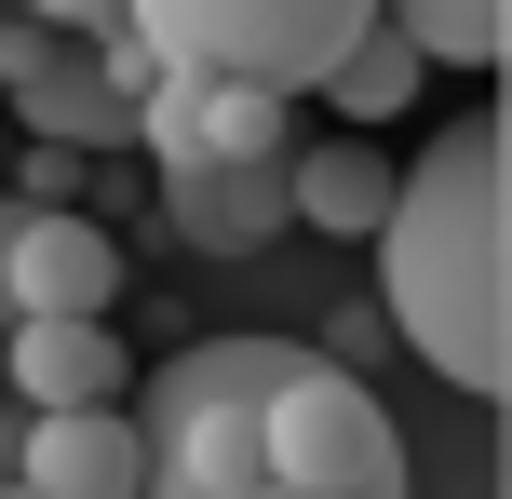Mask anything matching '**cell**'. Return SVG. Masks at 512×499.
<instances>
[{
	"label": "cell",
	"instance_id": "cell-1",
	"mask_svg": "<svg viewBox=\"0 0 512 499\" xmlns=\"http://www.w3.org/2000/svg\"><path fill=\"white\" fill-rule=\"evenodd\" d=\"M364 243H378V324L445 392L499 405L512 392V135L499 108L418 135V176L391 189V216Z\"/></svg>",
	"mask_w": 512,
	"mask_h": 499
},
{
	"label": "cell",
	"instance_id": "cell-2",
	"mask_svg": "<svg viewBox=\"0 0 512 499\" xmlns=\"http://www.w3.org/2000/svg\"><path fill=\"white\" fill-rule=\"evenodd\" d=\"M297 338H189L135 378V432H149V486L176 499H270V378Z\"/></svg>",
	"mask_w": 512,
	"mask_h": 499
},
{
	"label": "cell",
	"instance_id": "cell-3",
	"mask_svg": "<svg viewBox=\"0 0 512 499\" xmlns=\"http://www.w3.org/2000/svg\"><path fill=\"white\" fill-rule=\"evenodd\" d=\"M405 486V432L351 378V351H310L270 378V499H391Z\"/></svg>",
	"mask_w": 512,
	"mask_h": 499
},
{
	"label": "cell",
	"instance_id": "cell-4",
	"mask_svg": "<svg viewBox=\"0 0 512 499\" xmlns=\"http://www.w3.org/2000/svg\"><path fill=\"white\" fill-rule=\"evenodd\" d=\"M364 27H378V0H135V41L162 68H230V81H283V95H310Z\"/></svg>",
	"mask_w": 512,
	"mask_h": 499
},
{
	"label": "cell",
	"instance_id": "cell-5",
	"mask_svg": "<svg viewBox=\"0 0 512 499\" xmlns=\"http://www.w3.org/2000/svg\"><path fill=\"white\" fill-rule=\"evenodd\" d=\"M0 95H14L27 135H68V149H135V81L108 68L95 27H41V14H14V41H0Z\"/></svg>",
	"mask_w": 512,
	"mask_h": 499
},
{
	"label": "cell",
	"instance_id": "cell-6",
	"mask_svg": "<svg viewBox=\"0 0 512 499\" xmlns=\"http://www.w3.org/2000/svg\"><path fill=\"white\" fill-rule=\"evenodd\" d=\"M135 486H149V432H135V392H108V405H27L14 499H135Z\"/></svg>",
	"mask_w": 512,
	"mask_h": 499
},
{
	"label": "cell",
	"instance_id": "cell-7",
	"mask_svg": "<svg viewBox=\"0 0 512 499\" xmlns=\"http://www.w3.org/2000/svg\"><path fill=\"white\" fill-rule=\"evenodd\" d=\"M162 230L189 257H270L297 230V189H283V149L270 162H162Z\"/></svg>",
	"mask_w": 512,
	"mask_h": 499
},
{
	"label": "cell",
	"instance_id": "cell-8",
	"mask_svg": "<svg viewBox=\"0 0 512 499\" xmlns=\"http://www.w3.org/2000/svg\"><path fill=\"white\" fill-rule=\"evenodd\" d=\"M14 311H122V243L81 203H27L14 230Z\"/></svg>",
	"mask_w": 512,
	"mask_h": 499
},
{
	"label": "cell",
	"instance_id": "cell-9",
	"mask_svg": "<svg viewBox=\"0 0 512 499\" xmlns=\"http://www.w3.org/2000/svg\"><path fill=\"white\" fill-rule=\"evenodd\" d=\"M135 392V351L108 311H14V405H108Z\"/></svg>",
	"mask_w": 512,
	"mask_h": 499
},
{
	"label": "cell",
	"instance_id": "cell-10",
	"mask_svg": "<svg viewBox=\"0 0 512 499\" xmlns=\"http://www.w3.org/2000/svg\"><path fill=\"white\" fill-rule=\"evenodd\" d=\"M283 189H297V230L364 243L391 216V189H405V162L378 149V122H351V135H324V149H283Z\"/></svg>",
	"mask_w": 512,
	"mask_h": 499
},
{
	"label": "cell",
	"instance_id": "cell-11",
	"mask_svg": "<svg viewBox=\"0 0 512 499\" xmlns=\"http://www.w3.org/2000/svg\"><path fill=\"white\" fill-rule=\"evenodd\" d=\"M418 68H432V54H418L405 27L378 14V27H364V41L337 54L324 81H310V95H324V108H351V122H391V108H418Z\"/></svg>",
	"mask_w": 512,
	"mask_h": 499
},
{
	"label": "cell",
	"instance_id": "cell-12",
	"mask_svg": "<svg viewBox=\"0 0 512 499\" xmlns=\"http://www.w3.org/2000/svg\"><path fill=\"white\" fill-rule=\"evenodd\" d=\"M391 27H405L432 68H499V41H512V0H378Z\"/></svg>",
	"mask_w": 512,
	"mask_h": 499
},
{
	"label": "cell",
	"instance_id": "cell-13",
	"mask_svg": "<svg viewBox=\"0 0 512 499\" xmlns=\"http://www.w3.org/2000/svg\"><path fill=\"white\" fill-rule=\"evenodd\" d=\"M27 203H81V149H68V135H41V162H27Z\"/></svg>",
	"mask_w": 512,
	"mask_h": 499
},
{
	"label": "cell",
	"instance_id": "cell-14",
	"mask_svg": "<svg viewBox=\"0 0 512 499\" xmlns=\"http://www.w3.org/2000/svg\"><path fill=\"white\" fill-rule=\"evenodd\" d=\"M14 14H41V27H95V41H108V27H135V0H14Z\"/></svg>",
	"mask_w": 512,
	"mask_h": 499
},
{
	"label": "cell",
	"instance_id": "cell-15",
	"mask_svg": "<svg viewBox=\"0 0 512 499\" xmlns=\"http://www.w3.org/2000/svg\"><path fill=\"white\" fill-rule=\"evenodd\" d=\"M14 230H27V189H0V311H14Z\"/></svg>",
	"mask_w": 512,
	"mask_h": 499
},
{
	"label": "cell",
	"instance_id": "cell-16",
	"mask_svg": "<svg viewBox=\"0 0 512 499\" xmlns=\"http://www.w3.org/2000/svg\"><path fill=\"white\" fill-rule=\"evenodd\" d=\"M499 68H512V41H499ZM499 135H512V95H499ZM499 486H512V392H499Z\"/></svg>",
	"mask_w": 512,
	"mask_h": 499
},
{
	"label": "cell",
	"instance_id": "cell-17",
	"mask_svg": "<svg viewBox=\"0 0 512 499\" xmlns=\"http://www.w3.org/2000/svg\"><path fill=\"white\" fill-rule=\"evenodd\" d=\"M14 446H27V405L0 392V486H14Z\"/></svg>",
	"mask_w": 512,
	"mask_h": 499
},
{
	"label": "cell",
	"instance_id": "cell-18",
	"mask_svg": "<svg viewBox=\"0 0 512 499\" xmlns=\"http://www.w3.org/2000/svg\"><path fill=\"white\" fill-rule=\"evenodd\" d=\"M0 392H14V311H0Z\"/></svg>",
	"mask_w": 512,
	"mask_h": 499
},
{
	"label": "cell",
	"instance_id": "cell-19",
	"mask_svg": "<svg viewBox=\"0 0 512 499\" xmlns=\"http://www.w3.org/2000/svg\"><path fill=\"white\" fill-rule=\"evenodd\" d=\"M0 41H14V0H0Z\"/></svg>",
	"mask_w": 512,
	"mask_h": 499
}]
</instances>
